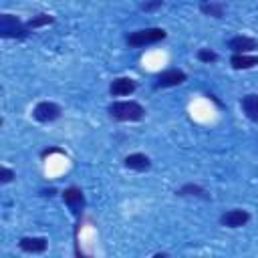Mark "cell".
<instances>
[{"mask_svg": "<svg viewBox=\"0 0 258 258\" xmlns=\"http://www.w3.org/2000/svg\"><path fill=\"white\" fill-rule=\"evenodd\" d=\"M230 64L236 71H246V69H252L258 64V56L248 54V52H234L230 58Z\"/></svg>", "mask_w": 258, "mask_h": 258, "instance_id": "cell-12", "label": "cell"}, {"mask_svg": "<svg viewBox=\"0 0 258 258\" xmlns=\"http://www.w3.org/2000/svg\"><path fill=\"white\" fill-rule=\"evenodd\" d=\"M107 113L115 121H141L145 117V107L137 101H115L109 105Z\"/></svg>", "mask_w": 258, "mask_h": 258, "instance_id": "cell-1", "label": "cell"}, {"mask_svg": "<svg viewBox=\"0 0 258 258\" xmlns=\"http://www.w3.org/2000/svg\"><path fill=\"white\" fill-rule=\"evenodd\" d=\"M28 26L14 14H0V36L2 38H16L22 40L28 36Z\"/></svg>", "mask_w": 258, "mask_h": 258, "instance_id": "cell-3", "label": "cell"}, {"mask_svg": "<svg viewBox=\"0 0 258 258\" xmlns=\"http://www.w3.org/2000/svg\"><path fill=\"white\" fill-rule=\"evenodd\" d=\"M52 22H54V16H50V14H36V16H32V18L26 20V26L32 30V28L48 26V24H52Z\"/></svg>", "mask_w": 258, "mask_h": 258, "instance_id": "cell-16", "label": "cell"}, {"mask_svg": "<svg viewBox=\"0 0 258 258\" xmlns=\"http://www.w3.org/2000/svg\"><path fill=\"white\" fill-rule=\"evenodd\" d=\"M60 196H62L67 208L71 210V214H73L77 220H81V214H83V210H85V196H83V191H81L77 185H71V187H67Z\"/></svg>", "mask_w": 258, "mask_h": 258, "instance_id": "cell-5", "label": "cell"}, {"mask_svg": "<svg viewBox=\"0 0 258 258\" xmlns=\"http://www.w3.org/2000/svg\"><path fill=\"white\" fill-rule=\"evenodd\" d=\"M204 2H208V0H204Z\"/></svg>", "mask_w": 258, "mask_h": 258, "instance_id": "cell-22", "label": "cell"}, {"mask_svg": "<svg viewBox=\"0 0 258 258\" xmlns=\"http://www.w3.org/2000/svg\"><path fill=\"white\" fill-rule=\"evenodd\" d=\"M198 60L200 62H216L218 60V54L214 52V50H210V48H200L198 50Z\"/></svg>", "mask_w": 258, "mask_h": 258, "instance_id": "cell-17", "label": "cell"}, {"mask_svg": "<svg viewBox=\"0 0 258 258\" xmlns=\"http://www.w3.org/2000/svg\"><path fill=\"white\" fill-rule=\"evenodd\" d=\"M200 10H202V14H206V16H214V18H222V16H224V4H222V2H214V0L202 2V4H200Z\"/></svg>", "mask_w": 258, "mask_h": 258, "instance_id": "cell-14", "label": "cell"}, {"mask_svg": "<svg viewBox=\"0 0 258 258\" xmlns=\"http://www.w3.org/2000/svg\"><path fill=\"white\" fill-rule=\"evenodd\" d=\"M187 77H185V73L181 71V69H165V71H161L159 75H157V79H155V89H167V87H177V85H181L183 81H185Z\"/></svg>", "mask_w": 258, "mask_h": 258, "instance_id": "cell-6", "label": "cell"}, {"mask_svg": "<svg viewBox=\"0 0 258 258\" xmlns=\"http://www.w3.org/2000/svg\"><path fill=\"white\" fill-rule=\"evenodd\" d=\"M137 89V83L131 79V77H119V79H113L111 87H109V93L113 97H127L131 95L133 91Z\"/></svg>", "mask_w": 258, "mask_h": 258, "instance_id": "cell-9", "label": "cell"}, {"mask_svg": "<svg viewBox=\"0 0 258 258\" xmlns=\"http://www.w3.org/2000/svg\"><path fill=\"white\" fill-rule=\"evenodd\" d=\"M54 153H62V149H56V147H52V149H44L40 155H42V157H48V155H54Z\"/></svg>", "mask_w": 258, "mask_h": 258, "instance_id": "cell-20", "label": "cell"}, {"mask_svg": "<svg viewBox=\"0 0 258 258\" xmlns=\"http://www.w3.org/2000/svg\"><path fill=\"white\" fill-rule=\"evenodd\" d=\"M60 113H62V109L52 101H40L32 109V117L38 123H52L60 117Z\"/></svg>", "mask_w": 258, "mask_h": 258, "instance_id": "cell-4", "label": "cell"}, {"mask_svg": "<svg viewBox=\"0 0 258 258\" xmlns=\"http://www.w3.org/2000/svg\"><path fill=\"white\" fill-rule=\"evenodd\" d=\"M54 194H56V189H54V187H50V189H42V191H40V196H48V198H52Z\"/></svg>", "mask_w": 258, "mask_h": 258, "instance_id": "cell-21", "label": "cell"}, {"mask_svg": "<svg viewBox=\"0 0 258 258\" xmlns=\"http://www.w3.org/2000/svg\"><path fill=\"white\" fill-rule=\"evenodd\" d=\"M177 196H181V198H185V196H194V198H206V189L202 187V185H198V183H183L177 191H175Z\"/></svg>", "mask_w": 258, "mask_h": 258, "instance_id": "cell-15", "label": "cell"}, {"mask_svg": "<svg viewBox=\"0 0 258 258\" xmlns=\"http://www.w3.org/2000/svg\"><path fill=\"white\" fill-rule=\"evenodd\" d=\"M161 6H163V0H145L139 8H141L143 12H153V10L161 8Z\"/></svg>", "mask_w": 258, "mask_h": 258, "instance_id": "cell-18", "label": "cell"}, {"mask_svg": "<svg viewBox=\"0 0 258 258\" xmlns=\"http://www.w3.org/2000/svg\"><path fill=\"white\" fill-rule=\"evenodd\" d=\"M14 175H16V173H14L10 167H6V165L0 167V181H2V183H10V181L14 179Z\"/></svg>", "mask_w": 258, "mask_h": 258, "instance_id": "cell-19", "label": "cell"}, {"mask_svg": "<svg viewBox=\"0 0 258 258\" xmlns=\"http://www.w3.org/2000/svg\"><path fill=\"white\" fill-rule=\"evenodd\" d=\"M123 163H125V167L133 169V171H147L151 167V159L145 153H129L123 159Z\"/></svg>", "mask_w": 258, "mask_h": 258, "instance_id": "cell-11", "label": "cell"}, {"mask_svg": "<svg viewBox=\"0 0 258 258\" xmlns=\"http://www.w3.org/2000/svg\"><path fill=\"white\" fill-rule=\"evenodd\" d=\"M46 246H48V240L42 236H24L18 240V248L26 254H42L46 252Z\"/></svg>", "mask_w": 258, "mask_h": 258, "instance_id": "cell-8", "label": "cell"}, {"mask_svg": "<svg viewBox=\"0 0 258 258\" xmlns=\"http://www.w3.org/2000/svg\"><path fill=\"white\" fill-rule=\"evenodd\" d=\"M228 46L232 48V52H252L258 48V40L250 38V36H244V34H238L234 38H230Z\"/></svg>", "mask_w": 258, "mask_h": 258, "instance_id": "cell-10", "label": "cell"}, {"mask_svg": "<svg viewBox=\"0 0 258 258\" xmlns=\"http://www.w3.org/2000/svg\"><path fill=\"white\" fill-rule=\"evenodd\" d=\"M240 105H242L244 115H246L250 121L258 123V95H256V93H250V95L242 97Z\"/></svg>", "mask_w": 258, "mask_h": 258, "instance_id": "cell-13", "label": "cell"}, {"mask_svg": "<svg viewBox=\"0 0 258 258\" xmlns=\"http://www.w3.org/2000/svg\"><path fill=\"white\" fill-rule=\"evenodd\" d=\"M250 222V214L246 210H240V208H234V210H228L220 216V224L226 226V228H242Z\"/></svg>", "mask_w": 258, "mask_h": 258, "instance_id": "cell-7", "label": "cell"}, {"mask_svg": "<svg viewBox=\"0 0 258 258\" xmlns=\"http://www.w3.org/2000/svg\"><path fill=\"white\" fill-rule=\"evenodd\" d=\"M165 36H167V32H165L163 28L151 26V28H141V30L129 32L127 38H125V42H127L131 48H141V46H149V44L161 42Z\"/></svg>", "mask_w": 258, "mask_h": 258, "instance_id": "cell-2", "label": "cell"}]
</instances>
